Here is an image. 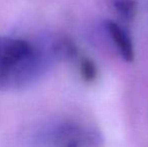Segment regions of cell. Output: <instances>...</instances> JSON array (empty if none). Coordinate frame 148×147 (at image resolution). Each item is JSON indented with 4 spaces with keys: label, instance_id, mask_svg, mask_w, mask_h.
<instances>
[{
    "label": "cell",
    "instance_id": "obj_1",
    "mask_svg": "<svg viewBox=\"0 0 148 147\" xmlns=\"http://www.w3.org/2000/svg\"><path fill=\"white\" fill-rule=\"evenodd\" d=\"M51 47L27 39L0 36V90L13 91L30 86L47 70Z\"/></svg>",
    "mask_w": 148,
    "mask_h": 147
},
{
    "label": "cell",
    "instance_id": "obj_2",
    "mask_svg": "<svg viewBox=\"0 0 148 147\" xmlns=\"http://www.w3.org/2000/svg\"><path fill=\"white\" fill-rule=\"evenodd\" d=\"M106 29L108 30V34H110L121 57L128 63H132L134 61V47L129 34L112 20L106 22Z\"/></svg>",
    "mask_w": 148,
    "mask_h": 147
},
{
    "label": "cell",
    "instance_id": "obj_3",
    "mask_svg": "<svg viewBox=\"0 0 148 147\" xmlns=\"http://www.w3.org/2000/svg\"><path fill=\"white\" fill-rule=\"evenodd\" d=\"M53 57L62 61H71L79 55L77 44L69 37H60L49 45Z\"/></svg>",
    "mask_w": 148,
    "mask_h": 147
},
{
    "label": "cell",
    "instance_id": "obj_4",
    "mask_svg": "<svg viewBox=\"0 0 148 147\" xmlns=\"http://www.w3.org/2000/svg\"><path fill=\"white\" fill-rule=\"evenodd\" d=\"M114 7L121 17L127 21H131L137 14V3L134 0H116Z\"/></svg>",
    "mask_w": 148,
    "mask_h": 147
},
{
    "label": "cell",
    "instance_id": "obj_5",
    "mask_svg": "<svg viewBox=\"0 0 148 147\" xmlns=\"http://www.w3.org/2000/svg\"><path fill=\"white\" fill-rule=\"evenodd\" d=\"M79 70H80L81 78L86 83H93L98 77L97 66L91 59L87 57H83L80 59Z\"/></svg>",
    "mask_w": 148,
    "mask_h": 147
},
{
    "label": "cell",
    "instance_id": "obj_6",
    "mask_svg": "<svg viewBox=\"0 0 148 147\" xmlns=\"http://www.w3.org/2000/svg\"><path fill=\"white\" fill-rule=\"evenodd\" d=\"M64 147H80V141H77V140H73L70 141Z\"/></svg>",
    "mask_w": 148,
    "mask_h": 147
}]
</instances>
